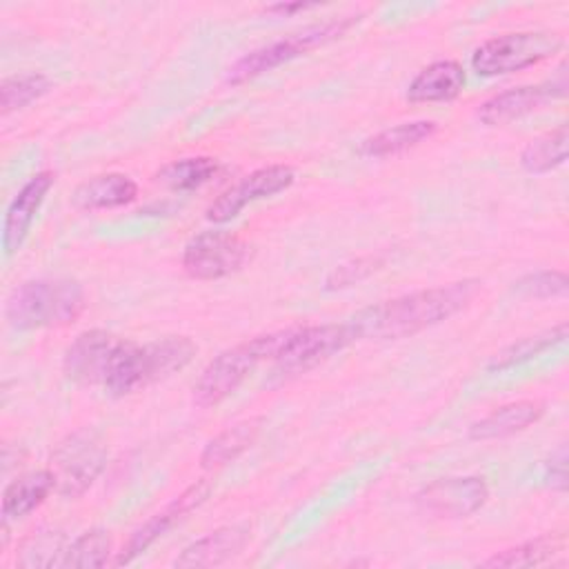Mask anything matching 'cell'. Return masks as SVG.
I'll return each mask as SVG.
<instances>
[{
    "instance_id": "obj_1",
    "label": "cell",
    "mask_w": 569,
    "mask_h": 569,
    "mask_svg": "<svg viewBox=\"0 0 569 569\" xmlns=\"http://www.w3.org/2000/svg\"><path fill=\"white\" fill-rule=\"evenodd\" d=\"M478 289H480V282L473 278H465V280L431 287V289H420L413 293H405V296L371 305L358 311L349 320V325L356 340L358 338L393 340V338L413 336L465 309L473 300Z\"/></svg>"
},
{
    "instance_id": "obj_2",
    "label": "cell",
    "mask_w": 569,
    "mask_h": 569,
    "mask_svg": "<svg viewBox=\"0 0 569 569\" xmlns=\"http://www.w3.org/2000/svg\"><path fill=\"white\" fill-rule=\"evenodd\" d=\"M196 351L193 340L184 336H167L144 345L122 340L102 387L116 398L129 396L184 369Z\"/></svg>"
},
{
    "instance_id": "obj_3",
    "label": "cell",
    "mask_w": 569,
    "mask_h": 569,
    "mask_svg": "<svg viewBox=\"0 0 569 569\" xmlns=\"http://www.w3.org/2000/svg\"><path fill=\"white\" fill-rule=\"evenodd\" d=\"M84 309V289L71 278L27 280L11 291L4 318L16 329H49L76 322Z\"/></svg>"
},
{
    "instance_id": "obj_4",
    "label": "cell",
    "mask_w": 569,
    "mask_h": 569,
    "mask_svg": "<svg viewBox=\"0 0 569 569\" xmlns=\"http://www.w3.org/2000/svg\"><path fill=\"white\" fill-rule=\"evenodd\" d=\"M356 340L349 322L289 327L273 333L271 362L278 376H296L342 351Z\"/></svg>"
},
{
    "instance_id": "obj_5",
    "label": "cell",
    "mask_w": 569,
    "mask_h": 569,
    "mask_svg": "<svg viewBox=\"0 0 569 569\" xmlns=\"http://www.w3.org/2000/svg\"><path fill=\"white\" fill-rule=\"evenodd\" d=\"M271 353H273V333L256 336L231 349H224L202 369L193 387L196 402L200 407L220 405L249 378V373L262 360H271Z\"/></svg>"
},
{
    "instance_id": "obj_6",
    "label": "cell",
    "mask_w": 569,
    "mask_h": 569,
    "mask_svg": "<svg viewBox=\"0 0 569 569\" xmlns=\"http://www.w3.org/2000/svg\"><path fill=\"white\" fill-rule=\"evenodd\" d=\"M562 38L549 31H516L485 40L471 56V67L480 76H505L553 58Z\"/></svg>"
},
{
    "instance_id": "obj_7",
    "label": "cell",
    "mask_w": 569,
    "mask_h": 569,
    "mask_svg": "<svg viewBox=\"0 0 569 569\" xmlns=\"http://www.w3.org/2000/svg\"><path fill=\"white\" fill-rule=\"evenodd\" d=\"M107 447L102 438L84 427L64 436L51 453V476L56 491L64 498L82 496L104 471Z\"/></svg>"
},
{
    "instance_id": "obj_8",
    "label": "cell",
    "mask_w": 569,
    "mask_h": 569,
    "mask_svg": "<svg viewBox=\"0 0 569 569\" xmlns=\"http://www.w3.org/2000/svg\"><path fill=\"white\" fill-rule=\"evenodd\" d=\"M358 20V16H349V18H340V20H331V22H325V24H316V27H309L300 33H293L284 40H278V42H271L267 47H260V49H253L251 53L242 56L227 73V82L229 84H240V82H247L264 71H271L311 49H316L318 44H325L338 36H342L353 22Z\"/></svg>"
},
{
    "instance_id": "obj_9",
    "label": "cell",
    "mask_w": 569,
    "mask_h": 569,
    "mask_svg": "<svg viewBox=\"0 0 569 569\" xmlns=\"http://www.w3.org/2000/svg\"><path fill=\"white\" fill-rule=\"evenodd\" d=\"M249 256V247L242 238L227 231H202L182 253V267L191 278L218 280L238 271Z\"/></svg>"
},
{
    "instance_id": "obj_10",
    "label": "cell",
    "mask_w": 569,
    "mask_h": 569,
    "mask_svg": "<svg viewBox=\"0 0 569 569\" xmlns=\"http://www.w3.org/2000/svg\"><path fill=\"white\" fill-rule=\"evenodd\" d=\"M296 180V173L289 164H267L249 176H244L240 182L229 187L224 193H220L207 209V218L211 222H227L236 218L247 204L271 198L287 187H291Z\"/></svg>"
},
{
    "instance_id": "obj_11",
    "label": "cell",
    "mask_w": 569,
    "mask_h": 569,
    "mask_svg": "<svg viewBox=\"0 0 569 569\" xmlns=\"http://www.w3.org/2000/svg\"><path fill=\"white\" fill-rule=\"evenodd\" d=\"M122 338L102 329H89L76 336L67 347L62 367L69 380L78 385H104L111 362L120 349Z\"/></svg>"
},
{
    "instance_id": "obj_12",
    "label": "cell",
    "mask_w": 569,
    "mask_h": 569,
    "mask_svg": "<svg viewBox=\"0 0 569 569\" xmlns=\"http://www.w3.org/2000/svg\"><path fill=\"white\" fill-rule=\"evenodd\" d=\"M489 498L487 482L478 476L440 478L418 493V505L438 518H465Z\"/></svg>"
},
{
    "instance_id": "obj_13",
    "label": "cell",
    "mask_w": 569,
    "mask_h": 569,
    "mask_svg": "<svg viewBox=\"0 0 569 569\" xmlns=\"http://www.w3.org/2000/svg\"><path fill=\"white\" fill-rule=\"evenodd\" d=\"M211 491V485L207 480H198L191 487H187L180 496H176L164 509H160L158 513H153L142 527H138L131 538L127 540V545L122 547V551L116 556L113 565H127L131 562L136 556H140L142 551H147L158 538H162L173 525H178L189 511H193L196 507H200L207 496Z\"/></svg>"
},
{
    "instance_id": "obj_14",
    "label": "cell",
    "mask_w": 569,
    "mask_h": 569,
    "mask_svg": "<svg viewBox=\"0 0 569 569\" xmlns=\"http://www.w3.org/2000/svg\"><path fill=\"white\" fill-rule=\"evenodd\" d=\"M565 93H567L565 73L558 78V82L551 80L547 84L513 87V89H507V91L496 93L489 100H485L478 107V120L489 124V127L507 124L511 120L522 118L525 113H531L533 109H538L547 100H551L556 96H565Z\"/></svg>"
},
{
    "instance_id": "obj_15",
    "label": "cell",
    "mask_w": 569,
    "mask_h": 569,
    "mask_svg": "<svg viewBox=\"0 0 569 569\" xmlns=\"http://www.w3.org/2000/svg\"><path fill=\"white\" fill-rule=\"evenodd\" d=\"M53 180L56 176L51 171H38L20 187V191L9 202L2 222V249L7 256H13L22 247L36 220V213L40 211L49 189L53 187Z\"/></svg>"
},
{
    "instance_id": "obj_16",
    "label": "cell",
    "mask_w": 569,
    "mask_h": 569,
    "mask_svg": "<svg viewBox=\"0 0 569 569\" xmlns=\"http://www.w3.org/2000/svg\"><path fill=\"white\" fill-rule=\"evenodd\" d=\"M249 540V531L242 525H227L220 527L200 540L191 542L182 549V553L176 558V567L189 569V567H216L233 556H238Z\"/></svg>"
},
{
    "instance_id": "obj_17",
    "label": "cell",
    "mask_w": 569,
    "mask_h": 569,
    "mask_svg": "<svg viewBox=\"0 0 569 569\" xmlns=\"http://www.w3.org/2000/svg\"><path fill=\"white\" fill-rule=\"evenodd\" d=\"M465 87V69L456 60H436L427 64L407 89L411 102H449Z\"/></svg>"
},
{
    "instance_id": "obj_18",
    "label": "cell",
    "mask_w": 569,
    "mask_h": 569,
    "mask_svg": "<svg viewBox=\"0 0 569 569\" xmlns=\"http://www.w3.org/2000/svg\"><path fill=\"white\" fill-rule=\"evenodd\" d=\"M545 413L542 402L536 400H518L502 405L473 422L469 427V438L471 440H496V438H507L518 431H525L533 422H538Z\"/></svg>"
},
{
    "instance_id": "obj_19",
    "label": "cell",
    "mask_w": 569,
    "mask_h": 569,
    "mask_svg": "<svg viewBox=\"0 0 569 569\" xmlns=\"http://www.w3.org/2000/svg\"><path fill=\"white\" fill-rule=\"evenodd\" d=\"M136 196H138V184L129 176L100 173L76 187L73 204L87 211L113 209V207H124L133 202Z\"/></svg>"
},
{
    "instance_id": "obj_20",
    "label": "cell",
    "mask_w": 569,
    "mask_h": 569,
    "mask_svg": "<svg viewBox=\"0 0 569 569\" xmlns=\"http://www.w3.org/2000/svg\"><path fill=\"white\" fill-rule=\"evenodd\" d=\"M56 489V480L49 469L29 471L11 480L2 493V520L22 518L40 507Z\"/></svg>"
},
{
    "instance_id": "obj_21",
    "label": "cell",
    "mask_w": 569,
    "mask_h": 569,
    "mask_svg": "<svg viewBox=\"0 0 569 569\" xmlns=\"http://www.w3.org/2000/svg\"><path fill=\"white\" fill-rule=\"evenodd\" d=\"M438 131V124L433 120H413V122H400L389 129H382L360 142V153L369 158H387L402 153L425 140H429Z\"/></svg>"
},
{
    "instance_id": "obj_22",
    "label": "cell",
    "mask_w": 569,
    "mask_h": 569,
    "mask_svg": "<svg viewBox=\"0 0 569 569\" xmlns=\"http://www.w3.org/2000/svg\"><path fill=\"white\" fill-rule=\"evenodd\" d=\"M260 425H262V418H249V420L236 422L233 427H227L216 438H211L200 453L202 469H216L236 460L247 447H251V442L260 431Z\"/></svg>"
},
{
    "instance_id": "obj_23",
    "label": "cell",
    "mask_w": 569,
    "mask_h": 569,
    "mask_svg": "<svg viewBox=\"0 0 569 569\" xmlns=\"http://www.w3.org/2000/svg\"><path fill=\"white\" fill-rule=\"evenodd\" d=\"M567 124H560L558 129L531 140L522 153H520V164L529 173H547L567 160Z\"/></svg>"
},
{
    "instance_id": "obj_24",
    "label": "cell",
    "mask_w": 569,
    "mask_h": 569,
    "mask_svg": "<svg viewBox=\"0 0 569 569\" xmlns=\"http://www.w3.org/2000/svg\"><path fill=\"white\" fill-rule=\"evenodd\" d=\"M567 338V322H560L542 333H536V336H525L511 345H507L505 349H500L491 362H489V369L493 371H502V369H509V367H516L520 362H527L536 356H540L542 351H547L549 347L562 342Z\"/></svg>"
},
{
    "instance_id": "obj_25",
    "label": "cell",
    "mask_w": 569,
    "mask_h": 569,
    "mask_svg": "<svg viewBox=\"0 0 569 569\" xmlns=\"http://www.w3.org/2000/svg\"><path fill=\"white\" fill-rule=\"evenodd\" d=\"M218 173V160L209 156L182 158L164 164L158 171V182L171 191H191L207 184Z\"/></svg>"
},
{
    "instance_id": "obj_26",
    "label": "cell",
    "mask_w": 569,
    "mask_h": 569,
    "mask_svg": "<svg viewBox=\"0 0 569 569\" xmlns=\"http://www.w3.org/2000/svg\"><path fill=\"white\" fill-rule=\"evenodd\" d=\"M562 549V536H538L533 540L520 542L516 547H509L489 560H485V567H538L549 562L558 551Z\"/></svg>"
},
{
    "instance_id": "obj_27",
    "label": "cell",
    "mask_w": 569,
    "mask_h": 569,
    "mask_svg": "<svg viewBox=\"0 0 569 569\" xmlns=\"http://www.w3.org/2000/svg\"><path fill=\"white\" fill-rule=\"evenodd\" d=\"M111 553V536L104 529H89L67 545L60 567L71 569H96L104 567Z\"/></svg>"
},
{
    "instance_id": "obj_28",
    "label": "cell",
    "mask_w": 569,
    "mask_h": 569,
    "mask_svg": "<svg viewBox=\"0 0 569 569\" xmlns=\"http://www.w3.org/2000/svg\"><path fill=\"white\" fill-rule=\"evenodd\" d=\"M67 538L62 536V531H53V529H42V531H33V536H29L18 551L16 565L24 567V569H33V567H60L62 553L67 549Z\"/></svg>"
},
{
    "instance_id": "obj_29",
    "label": "cell",
    "mask_w": 569,
    "mask_h": 569,
    "mask_svg": "<svg viewBox=\"0 0 569 569\" xmlns=\"http://www.w3.org/2000/svg\"><path fill=\"white\" fill-rule=\"evenodd\" d=\"M49 89H51V80L44 73H40V71L7 76L0 82V107H2V113H11L16 109H22V107L31 104L40 96H44Z\"/></svg>"
},
{
    "instance_id": "obj_30",
    "label": "cell",
    "mask_w": 569,
    "mask_h": 569,
    "mask_svg": "<svg viewBox=\"0 0 569 569\" xmlns=\"http://www.w3.org/2000/svg\"><path fill=\"white\" fill-rule=\"evenodd\" d=\"M513 289L529 298H553V296L567 293L569 278L565 271L545 269V271L522 276L518 282H513Z\"/></svg>"
},
{
    "instance_id": "obj_31",
    "label": "cell",
    "mask_w": 569,
    "mask_h": 569,
    "mask_svg": "<svg viewBox=\"0 0 569 569\" xmlns=\"http://www.w3.org/2000/svg\"><path fill=\"white\" fill-rule=\"evenodd\" d=\"M547 480L551 482V487L565 491V487H567V451H565V447H560L558 453L551 456V460L547 465Z\"/></svg>"
},
{
    "instance_id": "obj_32",
    "label": "cell",
    "mask_w": 569,
    "mask_h": 569,
    "mask_svg": "<svg viewBox=\"0 0 569 569\" xmlns=\"http://www.w3.org/2000/svg\"><path fill=\"white\" fill-rule=\"evenodd\" d=\"M311 7H316V4H311V2H278V4H269L267 11L269 13H284V16H289V13H296V11L311 9Z\"/></svg>"
}]
</instances>
